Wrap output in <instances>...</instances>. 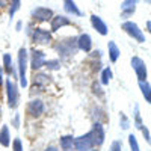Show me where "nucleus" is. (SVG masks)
<instances>
[{
	"label": "nucleus",
	"mask_w": 151,
	"mask_h": 151,
	"mask_svg": "<svg viewBox=\"0 0 151 151\" xmlns=\"http://www.w3.org/2000/svg\"><path fill=\"white\" fill-rule=\"evenodd\" d=\"M55 50L64 59L74 56L79 50L77 48V36H68V38H64V40H59L55 44Z\"/></svg>",
	"instance_id": "obj_1"
},
{
	"label": "nucleus",
	"mask_w": 151,
	"mask_h": 151,
	"mask_svg": "<svg viewBox=\"0 0 151 151\" xmlns=\"http://www.w3.org/2000/svg\"><path fill=\"white\" fill-rule=\"evenodd\" d=\"M27 67H29V55L26 47H21L18 50V58H17V74H18V80L21 88H27Z\"/></svg>",
	"instance_id": "obj_2"
},
{
	"label": "nucleus",
	"mask_w": 151,
	"mask_h": 151,
	"mask_svg": "<svg viewBox=\"0 0 151 151\" xmlns=\"http://www.w3.org/2000/svg\"><path fill=\"white\" fill-rule=\"evenodd\" d=\"M5 88H6V100H8V107L9 109H17L20 106V91L18 86L14 80L6 79L5 80Z\"/></svg>",
	"instance_id": "obj_3"
},
{
	"label": "nucleus",
	"mask_w": 151,
	"mask_h": 151,
	"mask_svg": "<svg viewBox=\"0 0 151 151\" xmlns=\"http://www.w3.org/2000/svg\"><path fill=\"white\" fill-rule=\"evenodd\" d=\"M29 36L32 38V42L33 44H38V45H47L52 42V32L50 30H45L42 27H35L32 30L27 32Z\"/></svg>",
	"instance_id": "obj_4"
},
{
	"label": "nucleus",
	"mask_w": 151,
	"mask_h": 151,
	"mask_svg": "<svg viewBox=\"0 0 151 151\" xmlns=\"http://www.w3.org/2000/svg\"><path fill=\"white\" fill-rule=\"evenodd\" d=\"M121 29L127 33L129 36H132L134 41H137V42H145V35H144V32L139 29V26H137L136 23H133V21H124L122 24H121Z\"/></svg>",
	"instance_id": "obj_5"
},
{
	"label": "nucleus",
	"mask_w": 151,
	"mask_h": 151,
	"mask_svg": "<svg viewBox=\"0 0 151 151\" xmlns=\"http://www.w3.org/2000/svg\"><path fill=\"white\" fill-rule=\"evenodd\" d=\"M45 53L42 50H38V48H32L30 50V55H29V67L33 71H40L41 68H44L45 64Z\"/></svg>",
	"instance_id": "obj_6"
},
{
	"label": "nucleus",
	"mask_w": 151,
	"mask_h": 151,
	"mask_svg": "<svg viewBox=\"0 0 151 151\" xmlns=\"http://www.w3.org/2000/svg\"><path fill=\"white\" fill-rule=\"evenodd\" d=\"M130 62H132V67H133V71L136 74L137 82H145L148 79V71H147L145 60L141 59L139 56H133Z\"/></svg>",
	"instance_id": "obj_7"
},
{
	"label": "nucleus",
	"mask_w": 151,
	"mask_h": 151,
	"mask_svg": "<svg viewBox=\"0 0 151 151\" xmlns=\"http://www.w3.org/2000/svg\"><path fill=\"white\" fill-rule=\"evenodd\" d=\"M44 112H45V104L42 100L40 98H35V100H30V101L27 103L26 106V113H27V116L30 118H40L44 115Z\"/></svg>",
	"instance_id": "obj_8"
},
{
	"label": "nucleus",
	"mask_w": 151,
	"mask_h": 151,
	"mask_svg": "<svg viewBox=\"0 0 151 151\" xmlns=\"http://www.w3.org/2000/svg\"><path fill=\"white\" fill-rule=\"evenodd\" d=\"M50 82H52L50 74L42 73V71H33V76H32V91H41V89H44L45 86L50 85Z\"/></svg>",
	"instance_id": "obj_9"
},
{
	"label": "nucleus",
	"mask_w": 151,
	"mask_h": 151,
	"mask_svg": "<svg viewBox=\"0 0 151 151\" xmlns=\"http://www.w3.org/2000/svg\"><path fill=\"white\" fill-rule=\"evenodd\" d=\"M92 148H95V147H94V142H92L91 132L74 137V151H91Z\"/></svg>",
	"instance_id": "obj_10"
},
{
	"label": "nucleus",
	"mask_w": 151,
	"mask_h": 151,
	"mask_svg": "<svg viewBox=\"0 0 151 151\" xmlns=\"http://www.w3.org/2000/svg\"><path fill=\"white\" fill-rule=\"evenodd\" d=\"M91 132V136H92V142H94V147L98 148V147H101L106 141V130L103 127V124L101 122H98L95 121L92 124V129L89 130Z\"/></svg>",
	"instance_id": "obj_11"
},
{
	"label": "nucleus",
	"mask_w": 151,
	"mask_h": 151,
	"mask_svg": "<svg viewBox=\"0 0 151 151\" xmlns=\"http://www.w3.org/2000/svg\"><path fill=\"white\" fill-rule=\"evenodd\" d=\"M30 17L36 23H47L53 18V11L48 9V8H44V6H38L32 11Z\"/></svg>",
	"instance_id": "obj_12"
},
{
	"label": "nucleus",
	"mask_w": 151,
	"mask_h": 151,
	"mask_svg": "<svg viewBox=\"0 0 151 151\" xmlns=\"http://www.w3.org/2000/svg\"><path fill=\"white\" fill-rule=\"evenodd\" d=\"M67 26H73V21L65 17V15H53V18L50 20V32L55 33L62 27H67Z\"/></svg>",
	"instance_id": "obj_13"
},
{
	"label": "nucleus",
	"mask_w": 151,
	"mask_h": 151,
	"mask_svg": "<svg viewBox=\"0 0 151 151\" xmlns=\"http://www.w3.org/2000/svg\"><path fill=\"white\" fill-rule=\"evenodd\" d=\"M77 48L85 53L92 52V38L89 33H80L77 36Z\"/></svg>",
	"instance_id": "obj_14"
},
{
	"label": "nucleus",
	"mask_w": 151,
	"mask_h": 151,
	"mask_svg": "<svg viewBox=\"0 0 151 151\" xmlns=\"http://www.w3.org/2000/svg\"><path fill=\"white\" fill-rule=\"evenodd\" d=\"M136 5H137V0H124L121 5V17L122 18L132 17L136 11Z\"/></svg>",
	"instance_id": "obj_15"
},
{
	"label": "nucleus",
	"mask_w": 151,
	"mask_h": 151,
	"mask_svg": "<svg viewBox=\"0 0 151 151\" xmlns=\"http://www.w3.org/2000/svg\"><path fill=\"white\" fill-rule=\"evenodd\" d=\"M91 24H92V27L100 33V35H107V24L103 21V18L101 17H98V15H95V14H92L91 15Z\"/></svg>",
	"instance_id": "obj_16"
},
{
	"label": "nucleus",
	"mask_w": 151,
	"mask_h": 151,
	"mask_svg": "<svg viewBox=\"0 0 151 151\" xmlns=\"http://www.w3.org/2000/svg\"><path fill=\"white\" fill-rule=\"evenodd\" d=\"M3 73H6L9 77H17V68L12 64V56L9 53L3 55Z\"/></svg>",
	"instance_id": "obj_17"
},
{
	"label": "nucleus",
	"mask_w": 151,
	"mask_h": 151,
	"mask_svg": "<svg viewBox=\"0 0 151 151\" xmlns=\"http://www.w3.org/2000/svg\"><path fill=\"white\" fill-rule=\"evenodd\" d=\"M59 145L62 151H74V136L73 134H64L59 139Z\"/></svg>",
	"instance_id": "obj_18"
},
{
	"label": "nucleus",
	"mask_w": 151,
	"mask_h": 151,
	"mask_svg": "<svg viewBox=\"0 0 151 151\" xmlns=\"http://www.w3.org/2000/svg\"><path fill=\"white\" fill-rule=\"evenodd\" d=\"M107 50H109V60L112 62V64H115V62L119 59V56H121V50L118 48L115 41H109L107 42Z\"/></svg>",
	"instance_id": "obj_19"
},
{
	"label": "nucleus",
	"mask_w": 151,
	"mask_h": 151,
	"mask_svg": "<svg viewBox=\"0 0 151 151\" xmlns=\"http://www.w3.org/2000/svg\"><path fill=\"white\" fill-rule=\"evenodd\" d=\"M0 145L3 148H8L11 145V133H9V127L6 124H3L0 127Z\"/></svg>",
	"instance_id": "obj_20"
},
{
	"label": "nucleus",
	"mask_w": 151,
	"mask_h": 151,
	"mask_svg": "<svg viewBox=\"0 0 151 151\" xmlns=\"http://www.w3.org/2000/svg\"><path fill=\"white\" fill-rule=\"evenodd\" d=\"M62 2H64V9L68 12V14H73L76 17H82L83 15L82 11L77 8V5H76L74 0H62Z\"/></svg>",
	"instance_id": "obj_21"
},
{
	"label": "nucleus",
	"mask_w": 151,
	"mask_h": 151,
	"mask_svg": "<svg viewBox=\"0 0 151 151\" xmlns=\"http://www.w3.org/2000/svg\"><path fill=\"white\" fill-rule=\"evenodd\" d=\"M113 77V73H112V68L110 67H106L101 70V73H100V83H101L103 86H107L109 82L112 80Z\"/></svg>",
	"instance_id": "obj_22"
},
{
	"label": "nucleus",
	"mask_w": 151,
	"mask_h": 151,
	"mask_svg": "<svg viewBox=\"0 0 151 151\" xmlns=\"http://www.w3.org/2000/svg\"><path fill=\"white\" fill-rule=\"evenodd\" d=\"M137 85H139V88H141L145 101H147V103H151V85H150V82H148V80H145V82H137Z\"/></svg>",
	"instance_id": "obj_23"
},
{
	"label": "nucleus",
	"mask_w": 151,
	"mask_h": 151,
	"mask_svg": "<svg viewBox=\"0 0 151 151\" xmlns=\"http://www.w3.org/2000/svg\"><path fill=\"white\" fill-rule=\"evenodd\" d=\"M134 121H133V125L137 129V130H141V127L144 125V121H142V116H141V110H139V106H134V115H133Z\"/></svg>",
	"instance_id": "obj_24"
},
{
	"label": "nucleus",
	"mask_w": 151,
	"mask_h": 151,
	"mask_svg": "<svg viewBox=\"0 0 151 151\" xmlns=\"http://www.w3.org/2000/svg\"><path fill=\"white\" fill-rule=\"evenodd\" d=\"M44 67L48 71H58V70H60V60L59 59H48V60H45Z\"/></svg>",
	"instance_id": "obj_25"
},
{
	"label": "nucleus",
	"mask_w": 151,
	"mask_h": 151,
	"mask_svg": "<svg viewBox=\"0 0 151 151\" xmlns=\"http://www.w3.org/2000/svg\"><path fill=\"white\" fill-rule=\"evenodd\" d=\"M20 5H21V0H9V15L11 18L15 15V12L20 9Z\"/></svg>",
	"instance_id": "obj_26"
},
{
	"label": "nucleus",
	"mask_w": 151,
	"mask_h": 151,
	"mask_svg": "<svg viewBox=\"0 0 151 151\" xmlns=\"http://www.w3.org/2000/svg\"><path fill=\"white\" fill-rule=\"evenodd\" d=\"M119 125H121V129H122V130L130 129V119L127 118V115H125L124 112L119 113Z\"/></svg>",
	"instance_id": "obj_27"
},
{
	"label": "nucleus",
	"mask_w": 151,
	"mask_h": 151,
	"mask_svg": "<svg viewBox=\"0 0 151 151\" xmlns=\"http://www.w3.org/2000/svg\"><path fill=\"white\" fill-rule=\"evenodd\" d=\"M89 53H91V55H89L91 59H101V52H100V50H95V52H89ZM92 68H94L95 71H100V64L94 62V64H92Z\"/></svg>",
	"instance_id": "obj_28"
},
{
	"label": "nucleus",
	"mask_w": 151,
	"mask_h": 151,
	"mask_svg": "<svg viewBox=\"0 0 151 151\" xmlns=\"http://www.w3.org/2000/svg\"><path fill=\"white\" fill-rule=\"evenodd\" d=\"M129 145H130V150L132 151H141L139 144H137V139H136L134 134H129Z\"/></svg>",
	"instance_id": "obj_29"
},
{
	"label": "nucleus",
	"mask_w": 151,
	"mask_h": 151,
	"mask_svg": "<svg viewBox=\"0 0 151 151\" xmlns=\"http://www.w3.org/2000/svg\"><path fill=\"white\" fill-rule=\"evenodd\" d=\"M11 124H12V127H14L15 130H18L20 129V125H21V113H15L14 115V118L11 119Z\"/></svg>",
	"instance_id": "obj_30"
},
{
	"label": "nucleus",
	"mask_w": 151,
	"mask_h": 151,
	"mask_svg": "<svg viewBox=\"0 0 151 151\" xmlns=\"http://www.w3.org/2000/svg\"><path fill=\"white\" fill-rule=\"evenodd\" d=\"M12 151H24L23 142H21L20 137H15V139L12 141Z\"/></svg>",
	"instance_id": "obj_31"
},
{
	"label": "nucleus",
	"mask_w": 151,
	"mask_h": 151,
	"mask_svg": "<svg viewBox=\"0 0 151 151\" xmlns=\"http://www.w3.org/2000/svg\"><path fill=\"white\" fill-rule=\"evenodd\" d=\"M109 151H122V144H121V141H113V142L110 144Z\"/></svg>",
	"instance_id": "obj_32"
},
{
	"label": "nucleus",
	"mask_w": 151,
	"mask_h": 151,
	"mask_svg": "<svg viewBox=\"0 0 151 151\" xmlns=\"http://www.w3.org/2000/svg\"><path fill=\"white\" fill-rule=\"evenodd\" d=\"M141 132H142V134H144V139H145V142H147V144H150V130H148V127H147L145 124L141 127Z\"/></svg>",
	"instance_id": "obj_33"
},
{
	"label": "nucleus",
	"mask_w": 151,
	"mask_h": 151,
	"mask_svg": "<svg viewBox=\"0 0 151 151\" xmlns=\"http://www.w3.org/2000/svg\"><path fill=\"white\" fill-rule=\"evenodd\" d=\"M9 6V0H0V11H3Z\"/></svg>",
	"instance_id": "obj_34"
},
{
	"label": "nucleus",
	"mask_w": 151,
	"mask_h": 151,
	"mask_svg": "<svg viewBox=\"0 0 151 151\" xmlns=\"http://www.w3.org/2000/svg\"><path fill=\"white\" fill-rule=\"evenodd\" d=\"M3 82H5V79H3V68L0 67V88H2V85H3Z\"/></svg>",
	"instance_id": "obj_35"
},
{
	"label": "nucleus",
	"mask_w": 151,
	"mask_h": 151,
	"mask_svg": "<svg viewBox=\"0 0 151 151\" xmlns=\"http://www.w3.org/2000/svg\"><path fill=\"white\" fill-rule=\"evenodd\" d=\"M44 151H59V150H58V147H55V145H50V147H47Z\"/></svg>",
	"instance_id": "obj_36"
},
{
	"label": "nucleus",
	"mask_w": 151,
	"mask_h": 151,
	"mask_svg": "<svg viewBox=\"0 0 151 151\" xmlns=\"http://www.w3.org/2000/svg\"><path fill=\"white\" fill-rule=\"evenodd\" d=\"M21 27H23V21H18V23L15 24V29H17V30H21Z\"/></svg>",
	"instance_id": "obj_37"
},
{
	"label": "nucleus",
	"mask_w": 151,
	"mask_h": 151,
	"mask_svg": "<svg viewBox=\"0 0 151 151\" xmlns=\"http://www.w3.org/2000/svg\"><path fill=\"white\" fill-rule=\"evenodd\" d=\"M150 29H151V23L147 21V32H150Z\"/></svg>",
	"instance_id": "obj_38"
},
{
	"label": "nucleus",
	"mask_w": 151,
	"mask_h": 151,
	"mask_svg": "<svg viewBox=\"0 0 151 151\" xmlns=\"http://www.w3.org/2000/svg\"><path fill=\"white\" fill-rule=\"evenodd\" d=\"M0 118H2V104H0Z\"/></svg>",
	"instance_id": "obj_39"
},
{
	"label": "nucleus",
	"mask_w": 151,
	"mask_h": 151,
	"mask_svg": "<svg viewBox=\"0 0 151 151\" xmlns=\"http://www.w3.org/2000/svg\"><path fill=\"white\" fill-rule=\"evenodd\" d=\"M91 151H98V150H97V148H92V150H91Z\"/></svg>",
	"instance_id": "obj_40"
},
{
	"label": "nucleus",
	"mask_w": 151,
	"mask_h": 151,
	"mask_svg": "<svg viewBox=\"0 0 151 151\" xmlns=\"http://www.w3.org/2000/svg\"><path fill=\"white\" fill-rule=\"evenodd\" d=\"M147 3H150V0H147Z\"/></svg>",
	"instance_id": "obj_41"
}]
</instances>
